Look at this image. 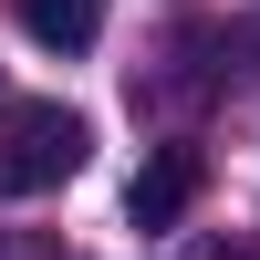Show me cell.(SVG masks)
<instances>
[{
  "instance_id": "3",
  "label": "cell",
  "mask_w": 260,
  "mask_h": 260,
  "mask_svg": "<svg viewBox=\"0 0 260 260\" xmlns=\"http://www.w3.org/2000/svg\"><path fill=\"white\" fill-rule=\"evenodd\" d=\"M21 31L42 42V52H83V42L104 31V0H11Z\"/></svg>"
},
{
  "instance_id": "4",
  "label": "cell",
  "mask_w": 260,
  "mask_h": 260,
  "mask_svg": "<svg viewBox=\"0 0 260 260\" xmlns=\"http://www.w3.org/2000/svg\"><path fill=\"white\" fill-rule=\"evenodd\" d=\"M187 260H260V250H229V240H208V250H187Z\"/></svg>"
},
{
  "instance_id": "2",
  "label": "cell",
  "mask_w": 260,
  "mask_h": 260,
  "mask_svg": "<svg viewBox=\"0 0 260 260\" xmlns=\"http://www.w3.org/2000/svg\"><path fill=\"white\" fill-rule=\"evenodd\" d=\"M198 187H208V156L177 136V146H156V156L136 167V187H125V219H136V229H177L187 208H198Z\"/></svg>"
},
{
  "instance_id": "1",
  "label": "cell",
  "mask_w": 260,
  "mask_h": 260,
  "mask_svg": "<svg viewBox=\"0 0 260 260\" xmlns=\"http://www.w3.org/2000/svg\"><path fill=\"white\" fill-rule=\"evenodd\" d=\"M83 156H94V125H83L73 104H52V94L0 104V198H42V187H62Z\"/></svg>"
}]
</instances>
